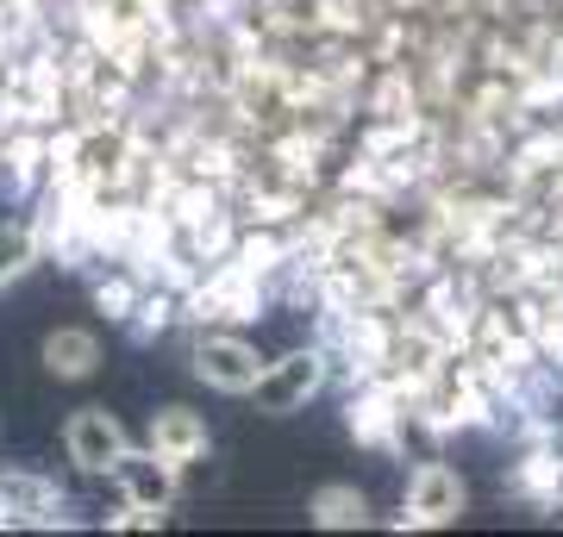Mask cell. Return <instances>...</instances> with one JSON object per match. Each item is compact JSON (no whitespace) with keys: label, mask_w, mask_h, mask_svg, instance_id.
<instances>
[{"label":"cell","mask_w":563,"mask_h":537,"mask_svg":"<svg viewBox=\"0 0 563 537\" xmlns=\"http://www.w3.org/2000/svg\"><path fill=\"white\" fill-rule=\"evenodd\" d=\"M463 513H470V488H463L457 469H451V462H439V457L413 462L395 532H439V525H457Z\"/></svg>","instance_id":"obj_1"},{"label":"cell","mask_w":563,"mask_h":537,"mask_svg":"<svg viewBox=\"0 0 563 537\" xmlns=\"http://www.w3.org/2000/svg\"><path fill=\"white\" fill-rule=\"evenodd\" d=\"M325 381H332V362H325L320 344H307V350H288V357H276L263 369V381L251 388V406L263 418H288V413H301Z\"/></svg>","instance_id":"obj_2"},{"label":"cell","mask_w":563,"mask_h":537,"mask_svg":"<svg viewBox=\"0 0 563 537\" xmlns=\"http://www.w3.org/2000/svg\"><path fill=\"white\" fill-rule=\"evenodd\" d=\"M188 369H195L213 394H244L251 400V388L263 381L269 362L257 357V344L244 338V332H213V325H207L201 338L188 344Z\"/></svg>","instance_id":"obj_3"},{"label":"cell","mask_w":563,"mask_h":537,"mask_svg":"<svg viewBox=\"0 0 563 537\" xmlns=\"http://www.w3.org/2000/svg\"><path fill=\"white\" fill-rule=\"evenodd\" d=\"M125 450H132V438L107 406H76L63 418V457H69L76 476H113Z\"/></svg>","instance_id":"obj_4"},{"label":"cell","mask_w":563,"mask_h":537,"mask_svg":"<svg viewBox=\"0 0 563 537\" xmlns=\"http://www.w3.org/2000/svg\"><path fill=\"white\" fill-rule=\"evenodd\" d=\"M113 481H120V500H132V506L151 513V518H169L176 500H181V469L169 457H157L151 444H144V450H125Z\"/></svg>","instance_id":"obj_5"},{"label":"cell","mask_w":563,"mask_h":537,"mask_svg":"<svg viewBox=\"0 0 563 537\" xmlns=\"http://www.w3.org/2000/svg\"><path fill=\"white\" fill-rule=\"evenodd\" d=\"M144 444L181 469V462H201L207 450H213V432H207V418L195 413V406H157L151 425H144Z\"/></svg>","instance_id":"obj_6"},{"label":"cell","mask_w":563,"mask_h":537,"mask_svg":"<svg viewBox=\"0 0 563 537\" xmlns=\"http://www.w3.org/2000/svg\"><path fill=\"white\" fill-rule=\"evenodd\" d=\"M44 369L57 381H88L101 369V338H95L88 325H57V332L44 338Z\"/></svg>","instance_id":"obj_7"},{"label":"cell","mask_w":563,"mask_h":537,"mask_svg":"<svg viewBox=\"0 0 563 537\" xmlns=\"http://www.w3.org/2000/svg\"><path fill=\"white\" fill-rule=\"evenodd\" d=\"M307 518L320 532H363L369 525V494H363L357 481H325L320 494L307 500Z\"/></svg>","instance_id":"obj_8"},{"label":"cell","mask_w":563,"mask_h":537,"mask_svg":"<svg viewBox=\"0 0 563 537\" xmlns=\"http://www.w3.org/2000/svg\"><path fill=\"white\" fill-rule=\"evenodd\" d=\"M38 250H44V232L38 225H25V220H7L0 225V288L7 281H20L32 262H38Z\"/></svg>","instance_id":"obj_9"},{"label":"cell","mask_w":563,"mask_h":537,"mask_svg":"<svg viewBox=\"0 0 563 537\" xmlns=\"http://www.w3.org/2000/svg\"><path fill=\"white\" fill-rule=\"evenodd\" d=\"M169 306H176L169 294H151V288H144V294H139V306H132V318H125V332H132V338H157L163 325L176 318Z\"/></svg>","instance_id":"obj_10"},{"label":"cell","mask_w":563,"mask_h":537,"mask_svg":"<svg viewBox=\"0 0 563 537\" xmlns=\"http://www.w3.org/2000/svg\"><path fill=\"white\" fill-rule=\"evenodd\" d=\"M139 294H144V288H139L132 276H113V281H101V288H95V300H101V313H107V318H120V325L132 318Z\"/></svg>","instance_id":"obj_11"},{"label":"cell","mask_w":563,"mask_h":537,"mask_svg":"<svg viewBox=\"0 0 563 537\" xmlns=\"http://www.w3.org/2000/svg\"><path fill=\"white\" fill-rule=\"evenodd\" d=\"M0 157H7V132H0Z\"/></svg>","instance_id":"obj_12"},{"label":"cell","mask_w":563,"mask_h":537,"mask_svg":"<svg viewBox=\"0 0 563 537\" xmlns=\"http://www.w3.org/2000/svg\"><path fill=\"white\" fill-rule=\"evenodd\" d=\"M558 525H563V500H558Z\"/></svg>","instance_id":"obj_13"}]
</instances>
